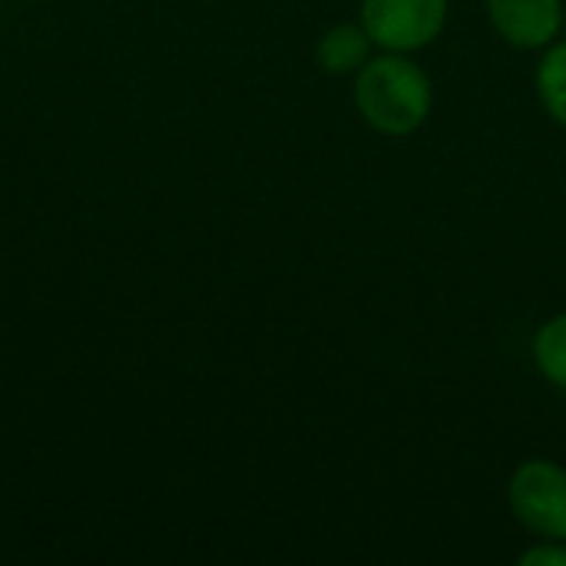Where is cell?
Returning <instances> with one entry per match:
<instances>
[{"label": "cell", "mask_w": 566, "mask_h": 566, "mask_svg": "<svg viewBox=\"0 0 566 566\" xmlns=\"http://www.w3.org/2000/svg\"><path fill=\"white\" fill-rule=\"evenodd\" d=\"M368 30L355 27V23H342L335 30H328L318 43V63L328 73H355L365 66L368 60Z\"/></svg>", "instance_id": "obj_5"}, {"label": "cell", "mask_w": 566, "mask_h": 566, "mask_svg": "<svg viewBox=\"0 0 566 566\" xmlns=\"http://www.w3.org/2000/svg\"><path fill=\"white\" fill-rule=\"evenodd\" d=\"M488 7L514 46H541L560 30V0H488Z\"/></svg>", "instance_id": "obj_4"}, {"label": "cell", "mask_w": 566, "mask_h": 566, "mask_svg": "<svg viewBox=\"0 0 566 566\" xmlns=\"http://www.w3.org/2000/svg\"><path fill=\"white\" fill-rule=\"evenodd\" d=\"M537 90L551 116L566 126V43L554 46L537 73Z\"/></svg>", "instance_id": "obj_6"}, {"label": "cell", "mask_w": 566, "mask_h": 566, "mask_svg": "<svg viewBox=\"0 0 566 566\" xmlns=\"http://www.w3.org/2000/svg\"><path fill=\"white\" fill-rule=\"evenodd\" d=\"M511 504L524 527L541 537H566V471L551 461H527L511 481Z\"/></svg>", "instance_id": "obj_2"}, {"label": "cell", "mask_w": 566, "mask_h": 566, "mask_svg": "<svg viewBox=\"0 0 566 566\" xmlns=\"http://www.w3.org/2000/svg\"><path fill=\"white\" fill-rule=\"evenodd\" d=\"M448 0H365V30L388 50H418L444 27Z\"/></svg>", "instance_id": "obj_3"}, {"label": "cell", "mask_w": 566, "mask_h": 566, "mask_svg": "<svg viewBox=\"0 0 566 566\" xmlns=\"http://www.w3.org/2000/svg\"><path fill=\"white\" fill-rule=\"evenodd\" d=\"M355 99L361 116L391 136L418 129L431 109V83L421 66L401 56H381L361 66Z\"/></svg>", "instance_id": "obj_1"}, {"label": "cell", "mask_w": 566, "mask_h": 566, "mask_svg": "<svg viewBox=\"0 0 566 566\" xmlns=\"http://www.w3.org/2000/svg\"><path fill=\"white\" fill-rule=\"evenodd\" d=\"M524 566H566V547H537L524 554Z\"/></svg>", "instance_id": "obj_8"}, {"label": "cell", "mask_w": 566, "mask_h": 566, "mask_svg": "<svg viewBox=\"0 0 566 566\" xmlns=\"http://www.w3.org/2000/svg\"><path fill=\"white\" fill-rule=\"evenodd\" d=\"M537 365L541 371L566 388V315H557L554 322H547L537 335Z\"/></svg>", "instance_id": "obj_7"}]
</instances>
